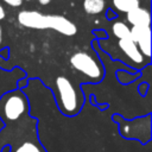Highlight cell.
<instances>
[{
  "label": "cell",
  "mask_w": 152,
  "mask_h": 152,
  "mask_svg": "<svg viewBox=\"0 0 152 152\" xmlns=\"http://www.w3.org/2000/svg\"><path fill=\"white\" fill-rule=\"evenodd\" d=\"M38 121L30 114L15 121L4 122L0 129V152L8 146V152H48L39 140Z\"/></svg>",
  "instance_id": "6da1fadb"
},
{
  "label": "cell",
  "mask_w": 152,
  "mask_h": 152,
  "mask_svg": "<svg viewBox=\"0 0 152 152\" xmlns=\"http://www.w3.org/2000/svg\"><path fill=\"white\" fill-rule=\"evenodd\" d=\"M112 120L119 125V133L124 139L137 140L141 145H147L151 141V114H147L146 116L135 118L133 120H127L119 114H114Z\"/></svg>",
  "instance_id": "7a4b0ae2"
},
{
  "label": "cell",
  "mask_w": 152,
  "mask_h": 152,
  "mask_svg": "<svg viewBox=\"0 0 152 152\" xmlns=\"http://www.w3.org/2000/svg\"><path fill=\"white\" fill-rule=\"evenodd\" d=\"M55 87L56 101L59 110L66 116H74L78 114L82 108L83 100L70 80L64 76H58L56 78Z\"/></svg>",
  "instance_id": "3957f363"
},
{
  "label": "cell",
  "mask_w": 152,
  "mask_h": 152,
  "mask_svg": "<svg viewBox=\"0 0 152 152\" xmlns=\"http://www.w3.org/2000/svg\"><path fill=\"white\" fill-rule=\"evenodd\" d=\"M28 113V101L20 90L5 94L0 99V120L1 122L15 121Z\"/></svg>",
  "instance_id": "277c9868"
},
{
  "label": "cell",
  "mask_w": 152,
  "mask_h": 152,
  "mask_svg": "<svg viewBox=\"0 0 152 152\" xmlns=\"http://www.w3.org/2000/svg\"><path fill=\"white\" fill-rule=\"evenodd\" d=\"M71 66L87 76L88 78L97 82L103 76V70L99 61L86 51H78L70 57Z\"/></svg>",
  "instance_id": "5b68a950"
},
{
  "label": "cell",
  "mask_w": 152,
  "mask_h": 152,
  "mask_svg": "<svg viewBox=\"0 0 152 152\" xmlns=\"http://www.w3.org/2000/svg\"><path fill=\"white\" fill-rule=\"evenodd\" d=\"M46 27L64 36H74L77 32V27L71 20L58 14H46Z\"/></svg>",
  "instance_id": "8992f818"
},
{
  "label": "cell",
  "mask_w": 152,
  "mask_h": 152,
  "mask_svg": "<svg viewBox=\"0 0 152 152\" xmlns=\"http://www.w3.org/2000/svg\"><path fill=\"white\" fill-rule=\"evenodd\" d=\"M18 23L28 28L44 30L46 27V14L37 11H21L18 13Z\"/></svg>",
  "instance_id": "52a82bcc"
},
{
  "label": "cell",
  "mask_w": 152,
  "mask_h": 152,
  "mask_svg": "<svg viewBox=\"0 0 152 152\" xmlns=\"http://www.w3.org/2000/svg\"><path fill=\"white\" fill-rule=\"evenodd\" d=\"M127 21L132 26H144V27H150L151 23V14L150 11L142 7H138L131 12L127 13Z\"/></svg>",
  "instance_id": "ba28073f"
},
{
  "label": "cell",
  "mask_w": 152,
  "mask_h": 152,
  "mask_svg": "<svg viewBox=\"0 0 152 152\" xmlns=\"http://www.w3.org/2000/svg\"><path fill=\"white\" fill-rule=\"evenodd\" d=\"M119 48L120 50L135 64L144 63V56L139 51L137 44L131 39H120L119 40Z\"/></svg>",
  "instance_id": "9c48e42d"
},
{
  "label": "cell",
  "mask_w": 152,
  "mask_h": 152,
  "mask_svg": "<svg viewBox=\"0 0 152 152\" xmlns=\"http://www.w3.org/2000/svg\"><path fill=\"white\" fill-rule=\"evenodd\" d=\"M113 34L120 39H131V27L124 21H115L112 25Z\"/></svg>",
  "instance_id": "30bf717a"
},
{
  "label": "cell",
  "mask_w": 152,
  "mask_h": 152,
  "mask_svg": "<svg viewBox=\"0 0 152 152\" xmlns=\"http://www.w3.org/2000/svg\"><path fill=\"white\" fill-rule=\"evenodd\" d=\"M104 0H83V10L88 14H99L104 10Z\"/></svg>",
  "instance_id": "8fae6325"
},
{
  "label": "cell",
  "mask_w": 152,
  "mask_h": 152,
  "mask_svg": "<svg viewBox=\"0 0 152 152\" xmlns=\"http://www.w3.org/2000/svg\"><path fill=\"white\" fill-rule=\"evenodd\" d=\"M112 1H113L114 8L118 10L119 12H124V13H128V12L138 8L140 5L139 0H112Z\"/></svg>",
  "instance_id": "7c38bea8"
},
{
  "label": "cell",
  "mask_w": 152,
  "mask_h": 152,
  "mask_svg": "<svg viewBox=\"0 0 152 152\" xmlns=\"http://www.w3.org/2000/svg\"><path fill=\"white\" fill-rule=\"evenodd\" d=\"M151 36V28L150 27H144V26H132L131 27V40H133L135 44L145 38Z\"/></svg>",
  "instance_id": "4fadbf2b"
},
{
  "label": "cell",
  "mask_w": 152,
  "mask_h": 152,
  "mask_svg": "<svg viewBox=\"0 0 152 152\" xmlns=\"http://www.w3.org/2000/svg\"><path fill=\"white\" fill-rule=\"evenodd\" d=\"M2 1L12 7H19L23 4V0H2Z\"/></svg>",
  "instance_id": "5bb4252c"
},
{
  "label": "cell",
  "mask_w": 152,
  "mask_h": 152,
  "mask_svg": "<svg viewBox=\"0 0 152 152\" xmlns=\"http://www.w3.org/2000/svg\"><path fill=\"white\" fill-rule=\"evenodd\" d=\"M5 17H6V12H5V8H4V6L0 4V21H1L2 19H5Z\"/></svg>",
  "instance_id": "9a60e30c"
},
{
  "label": "cell",
  "mask_w": 152,
  "mask_h": 152,
  "mask_svg": "<svg viewBox=\"0 0 152 152\" xmlns=\"http://www.w3.org/2000/svg\"><path fill=\"white\" fill-rule=\"evenodd\" d=\"M40 5H48V4H50L51 2V0H37Z\"/></svg>",
  "instance_id": "2e32d148"
},
{
  "label": "cell",
  "mask_w": 152,
  "mask_h": 152,
  "mask_svg": "<svg viewBox=\"0 0 152 152\" xmlns=\"http://www.w3.org/2000/svg\"><path fill=\"white\" fill-rule=\"evenodd\" d=\"M1 42H2V28L0 26V44H1Z\"/></svg>",
  "instance_id": "e0dca14e"
},
{
  "label": "cell",
  "mask_w": 152,
  "mask_h": 152,
  "mask_svg": "<svg viewBox=\"0 0 152 152\" xmlns=\"http://www.w3.org/2000/svg\"><path fill=\"white\" fill-rule=\"evenodd\" d=\"M26 1H31V0H26Z\"/></svg>",
  "instance_id": "ac0fdd59"
}]
</instances>
